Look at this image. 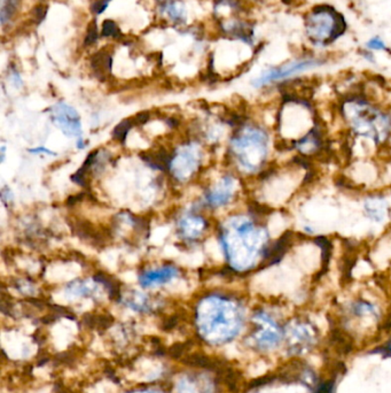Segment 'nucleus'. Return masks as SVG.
Wrapping results in <instances>:
<instances>
[{
  "mask_svg": "<svg viewBox=\"0 0 391 393\" xmlns=\"http://www.w3.org/2000/svg\"><path fill=\"white\" fill-rule=\"evenodd\" d=\"M338 121L345 137L364 151L365 158L390 152L391 121L388 108L370 98L352 94L342 100Z\"/></svg>",
  "mask_w": 391,
  "mask_h": 393,
  "instance_id": "nucleus-1",
  "label": "nucleus"
},
{
  "mask_svg": "<svg viewBox=\"0 0 391 393\" xmlns=\"http://www.w3.org/2000/svg\"><path fill=\"white\" fill-rule=\"evenodd\" d=\"M231 139V152L236 165L250 177H261L274 165L272 153L278 145L270 128L259 122L243 121Z\"/></svg>",
  "mask_w": 391,
  "mask_h": 393,
  "instance_id": "nucleus-2",
  "label": "nucleus"
},
{
  "mask_svg": "<svg viewBox=\"0 0 391 393\" xmlns=\"http://www.w3.org/2000/svg\"><path fill=\"white\" fill-rule=\"evenodd\" d=\"M245 312L238 301L226 297H210L198 311L201 336L212 344H224L236 337L243 325Z\"/></svg>",
  "mask_w": 391,
  "mask_h": 393,
  "instance_id": "nucleus-3",
  "label": "nucleus"
},
{
  "mask_svg": "<svg viewBox=\"0 0 391 393\" xmlns=\"http://www.w3.org/2000/svg\"><path fill=\"white\" fill-rule=\"evenodd\" d=\"M345 32V18L332 7H314L305 18V32L316 46L333 43Z\"/></svg>",
  "mask_w": 391,
  "mask_h": 393,
  "instance_id": "nucleus-4",
  "label": "nucleus"
},
{
  "mask_svg": "<svg viewBox=\"0 0 391 393\" xmlns=\"http://www.w3.org/2000/svg\"><path fill=\"white\" fill-rule=\"evenodd\" d=\"M321 65H323V61L312 59V58L292 60V61L283 63V65L267 69L257 78H255L252 85L256 89H262V87H267L269 85L280 83V82L287 81V80H290L294 76L312 70V69L317 68Z\"/></svg>",
  "mask_w": 391,
  "mask_h": 393,
  "instance_id": "nucleus-5",
  "label": "nucleus"
},
{
  "mask_svg": "<svg viewBox=\"0 0 391 393\" xmlns=\"http://www.w3.org/2000/svg\"><path fill=\"white\" fill-rule=\"evenodd\" d=\"M252 321L256 325V330L252 334L256 347L262 349H274L283 339L285 330L280 327L274 316L265 309L255 313Z\"/></svg>",
  "mask_w": 391,
  "mask_h": 393,
  "instance_id": "nucleus-6",
  "label": "nucleus"
},
{
  "mask_svg": "<svg viewBox=\"0 0 391 393\" xmlns=\"http://www.w3.org/2000/svg\"><path fill=\"white\" fill-rule=\"evenodd\" d=\"M360 206L364 218L374 227L385 225L390 221V203L381 189L367 191L361 198Z\"/></svg>",
  "mask_w": 391,
  "mask_h": 393,
  "instance_id": "nucleus-7",
  "label": "nucleus"
},
{
  "mask_svg": "<svg viewBox=\"0 0 391 393\" xmlns=\"http://www.w3.org/2000/svg\"><path fill=\"white\" fill-rule=\"evenodd\" d=\"M54 122L69 137H77L81 139L82 123L77 111L67 104H56L52 108Z\"/></svg>",
  "mask_w": 391,
  "mask_h": 393,
  "instance_id": "nucleus-8",
  "label": "nucleus"
},
{
  "mask_svg": "<svg viewBox=\"0 0 391 393\" xmlns=\"http://www.w3.org/2000/svg\"><path fill=\"white\" fill-rule=\"evenodd\" d=\"M236 192V180L233 176L222 178L219 185L209 192L207 200L214 207L225 206L234 198Z\"/></svg>",
  "mask_w": 391,
  "mask_h": 393,
  "instance_id": "nucleus-9",
  "label": "nucleus"
},
{
  "mask_svg": "<svg viewBox=\"0 0 391 393\" xmlns=\"http://www.w3.org/2000/svg\"><path fill=\"white\" fill-rule=\"evenodd\" d=\"M178 274L179 270L174 266H165L162 268L143 273L140 276L139 282L143 287H150L168 283L172 278L177 277Z\"/></svg>",
  "mask_w": 391,
  "mask_h": 393,
  "instance_id": "nucleus-10",
  "label": "nucleus"
},
{
  "mask_svg": "<svg viewBox=\"0 0 391 393\" xmlns=\"http://www.w3.org/2000/svg\"><path fill=\"white\" fill-rule=\"evenodd\" d=\"M113 50L110 47H103L91 56V68L94 75L99 80H106L112 73Z\"/></svg>",
  "mask_w": 391,
  "mask_h": 393,
  "instance_id": "nucleus-11",
  "label": "nucleus"
},
{
  "mask_svg": "<svg viewBox=\"0 0 391 393\" xmlns=\"http://www.w3.org/2000/svg\"><path fill=\"white\" fill-rule=\"evenodd\" d=\"M172 163L177 166V168H176L177 176L181 178L185 177L188 173L196 169L198 160H196V154L192 153V150L187 149V150H184L183 153H179L176 159H172Z\"/></svg>",
  "mask_w": 391,
  "mask_h": 393,
  "instance_id": "nucleus-12",
  "label": "nucleus"
},
{
  "mask_svg": "<svg viewBox=\"0 0 391 393\" xmlns=\"http://www.w3.org/2000/svg\"><path fill=\"white\" fill-rule=\"evenodd\" d=\"M180 228L185 237L196 239L207 228V222L199 216L183 218V221L180 222Z\"/></svg>",
  "mask_w": 391,
  "mask_h": 393,
  "instance_id": "nucleus-13",
  "label": "nucleus"
},
{
  "mask_svg": "<svg viewBox=\"0 0 391 393\" xmlns=\"http://www.w3.org/2000/svg\"><path fill=\"white\" fill-rule=\"evenodd\" d=\"M94 281L98 283L103 284L109 292V297L113 300L121 299V289H120V283L116 281L115 278L110 277L109 275L105 273H98L94 276Z\"/></svg>",
  "mask_w": 391,
  "mask_h": 393,
  "instance_id": "nucleus-14",
  "label": "nucleus"
},
{
  "mask_svg": "<svg viewBox=\"0 0 391 393\" xmlns=\"http://www.w3.org/2000/svg\"><path fill=\"white\" fill-rule=\"evenodd\" d=\"M21 6V0H1V25L10 23Z\"/></svg>",
  "mask_w": 391,
  "mask_h": 393,
  "instance_id": "nucleus-15",
  "label": "nucleus"
},
{
  "mask_svg": "<svg viewBox=\"0 0 391 393\" xmlns=\"http://www.w3.org/2000/svg\"><path fill=\"white\" fill-rule=\"evenodd\" d=\"M84 323L86 327L96 330H106L113 323V318L110 316H86L84 318Z\"/></svg>",
  "mask_w": 391,
  "mask_h": 393,
  "instance_id": "nucleus-16",
  "label": "nucleus"
},
{
  "mask_svg": "<svg viewBox=\"0 0 391 393\" xmlns=\"http://www.w3.org/2000/svg\"><path fill=\"white\" fill-rule=\"evenodd\" d=\"M96 287H92L87 282L76 281L72 282L67 287V292L72 296L89 297L96 294Z\"/></svg>",
  "mask_w": 391,
  "mask_h": 393,
  "instance_id": "nucleus-17",
  "label": "nucleus"
},
{
  "mask_svg": "<svg viewBox=\"0 0 391 393\" xmlns=\"http://www.w3.org/2000/svg\"><path fill=\"white\" fill-rule=\"evenodd\" d=\"M183 4L180 1H168L165 5V12L171 20L174 22H183L185 20V10Z\"/></svg>",
  "mask_w": 391,
  "mask_h": 393,
  "instance_id": "nucleus-18",
  "label": "nucleus"
},
{
  "mask_svg": "<svg viewBox=\"0 0 391 393\" xmlns=\"http://www.w3.org/2000/svg\"><path fill=\"white\" fill-rule=\"evenodd\" d=\"M130 308L138 311V312H147L150 309V304L148 303V299L146 297L141 296V294H136L134 297L127 298L125 301Z\"/></svg>",
  "mask_w": 391,
  "mask_h": 393,
  "instance_id": "nucleus-19",
  "label": "nucleus"
},
{
  "mask_svg": "<svg viewBox=\"0 0 391 393\" xmlns=\"http://www.w3.org/2000/svg\"><path fill=\"white\" fill-rule=\"evenodd\" d=\"M101 36L103 37H112L115 39H123L124 36L121 32V29L116 25L115 22L113 20H106L103 21V28H101Z\"/></svg>",
  "mask_w": 391,
  "mask_h": 393,
  "instance_id": "nucleus-20",
  "label": "nucleus"
},
{
  "mask_svg": "<svg viewBox=\"0 0 391 393\" xmlns=\"http://www.w3.org/2000/svg\"><path fill=\"white\" fill-rule=\"evenodd\" d=\"M136 125L134 119H127L122 121L120 125H116V128L113 131V137L118 142H124L127 138V132Z\"/></svg>",
  "mask_w": 391,
  "mask_h": 393,
  "instance_id": "nucleus-21",
  "label": "nucleus"
},
{
  "mask_svg": "<svg viewBox=\"0 0 391 393\" xmlns=\"http://www.w3.org/2000/svg\"><path fill=\"white\" fill-rule=\"evenodd\" d=\"M176 392L177 393H200L198 383L193 381L191 378H180L179 382L176 387Z\"/></svg>",
  "mask_w": 391,
  "mask_h": 393,
  "instance_id": "nucleus-22",
  "label": "nucleus"
},
{
  "mask_svg": "<svg viewBox=\"0 0 391 393\" xmlns=\"http://www.w3.org/2000/svg\"><path fill=\"white\" fill-rule=\"evenodd\" d=\"M99 39V29L96 21L90 22L85 35L84 46H92Z\"/></svg>",
  "mask_w": 391,
  "mask_h": 393,
  "instance_id": "nucleus-23",
  "label": "nucleus"
},
{
  "mask_svg": "<svg viewBox=\"0 0 391 393\" xmlns=\"http://www.w3.org/2000/svg\"><path fill=\"white\" fill-rule=\"evenodd\" d=\"M110 1H112V0H92V4H91V12L94 13L96 15H100L101 13L106 11Z\"/></svg>",
  "mask_w": 391,
  "mask_h": 393,
  "instance_id": "nucleus-24",
  "label": "nucleus"
},
{
  "mask_svg": "<svg viewBox=\"0 0 391 393\" xmlns=\"http://www.w3.org/2000/svg\"><path fill=\"white\" fill-rule=\"evenodd\" d=\"M366 46L368 50L371 51H387V45H385V42L383 39H381V37H376L371 38L370 41L367 42Z\"/></svg>",
  "mask_w": 391,
  "mask_h": 393,
  "instance_id": "nucleus-25",
  "label": "nucleus"
},
{
  "mask_svg": "<svg viewBox=\"0 0 391 393\" xmlns=\"http://www.w3.org/2000/svg\"><path fill=\"white\" fill-rule=\"evenodd\" d=\"M47 6L45 5H38V6L34 7V12H32V20H34V23L39 25L45 16H46Z\"/></svg>",
  "mask_w": 391,
  "mask_h": 393,
  "instance_id": "nucleus-26",
  "label": "nucleus"
},
{
  "mask_svg": "<svg viewBox=\"0 0 391 393\" xmlns=\"http://www.w3.org/2000/svg\"><path fill=\"white\" fill-rule=\"evenodd\" d=\"M185 351H186V344H174V347L169 349L168 354L171 358L177 359L179 356H183Z\"/></svg>",
  "mask_w": 391,
  "mask_h": 393,
  "instance_id": "nucleus-27",
  "label": "nucleus"
},
{
  "mask_svg": "<svg viewBox=\"0 0 391 393\" xmlns=\"http://www.w3.org/2000/svg\"><path fill=\"white\" fill-rule=\"evenodd\" d=\"M316 393H333V384L325 383L318 387V391Z\"/></svg>",
  "mask_w": 391,
  "mask_h": 393,
  "instance_id": "nucleus-28",
  "label": "nucleus"
},
{
  "mask_svg": "<svg viewBox=\"0 0 391 393\" xmlns=\"http://www.w3.org/2000/svg\"><path fill=\"white\" fill-rule=\"evenodd\" d=\"M32 153H45V154H50V156H56V153L51 152L50 150H47L45 147H38V149H32L30 150Z\"/></svg>",
  "mask_w": 391,
  "mask_h": 393,
  "instance_id": "nucleus-29",
  "label": "nucleus"
},
{
  "mask_svg": "<svg viewBox=\"0 0 391 393\" xmlns=\"http://www.w3.org/2000/svg\"><path fill=\"white\" fill-rule=\"evenodd\" d=\"M387 275H390L391 277V260L389 261L388 263V268H387Z\"/></svg>",
  "mask_w": 391,
  "mask_h": 393,
  "instance_id": "nucleus-30",
  "label": "nucleus"
},
{
  "mask_svg": "<svg viewBox=\"0 0 391 393\" xmlns=\"http://www.w3.org/2000/svg\"><path fill=\"white\" fill-rule=\"evenodd\" d=\"M134 393H159V392H154V391H140V392H134Z\"/></svg>",
  "mask_w": 391,
  "mask_h": 393,
  "instance_id": "nucleus-31",
  "label": "nucleus"
},
{
  "mask_svg": "<svg viewBox=\"0 0 391 393\" xmlns=\"http://www.w3.org/2000/svg\"><path fill=\"white\" fill-rule=\"evenodd\" d=\"M389 112H390V121H391V107H389ZM389 156H391V137H390V152H389Z\"/></svg>",
  "mask_w": 391,
  "mask_h": 393,
  "instance_id": "nucleus-32",
  "label": "nucleus"
},
{
  "mask_svg": "<svg viewBox=\"0 0 391 393\" xmlns=\"http://www.w3.org/2000/svg\"><path fill=\"white\" fill-rule=\"evenodd\" d=\"M387 349H388L389 352L391 353V342L388 344V347H387Z\"/></svg>",
  "mask_w": 391,
  "mask_h": 393,
  "instance_id": "nucleus-33",
  "label": "nucleus"
}]
</instances>
